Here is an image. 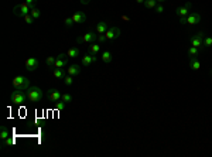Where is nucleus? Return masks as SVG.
<instances>
[{
	"label": "nucleus",
	"mask_w": 212,
	"mask_h": 157,
	"mask_svg": "<svg viewBox=\"0 0 212 157\" xmlns=\"http://www.w3.org/2000/svg\"><path fill=\"white\" fill-rule=\"evenodd\" d=\"M204 38H205V33L204 31H198L197 34H194L191 38H189V43H191V47H195V48H204Z\"/></svg>",
	"instance_id": "423d86ee"
},
{
	"label": "nucleus",
	"mask_w": 212,
	"mask_h": 157,
	"mask_svg": "<svg viewBox=\"0 0 212 157\" xmlns=\"http://www.w3.org/2000/svg\"><path fill=\"white\" fill-rule=\"evenodd\" d=\"M102 61H103L105 64H110V62H112V52L107 51V50L102 52Z\"/></svg>",
	"instance_id": "412c9836"
},
{
	"label": "nucleus",
	"mask_w": 212,
	"mask_h": 157,
	"mask_svg": "<svg viewBox=\"0 0 212 157\" xmlns=\"http://www.w3.org/2000/svg\"><path fill=\"white\" fill-rule=\"evenodd\" d=\"M166 2H167V0H157L158 4H163V3H166Z\"/></svg>",
	"instance_id": "e433bc0d"
},
{
	"label": "nucleus",
	"mask_w": 212,
	"mask_h": 157,
	"mask_svg": "<svg viewBox=\"0 0 212 157\" xmlns=\"http://www.w3.org/2000/svg\"><path fill=\"white\" fill-rule=\"evenodd\" d=\"M188 55L189 57H198V54H199V48H195V47H189L188 48Z\"/></svg>",
	"instance_id": "b1692460"
},
{
	"label": "nucleus",
	"mask_w": 212,
	"mask_h": 157,
	"mask_svg": "<svg viewBox=\"0 0 212 157\" xmlns=\"http://www.w3.org/2000/svg\"><path fill=\"white\" fill-rule=\"evenodd\" d=\"M96 40H98V33L88 31V33H85V34L79 35V37L76 38V43H79V44H92V43H95Z\"/></svg>",
	"instance_id": "20e7f679"
},
{
	"label": "nucleus",
	"mask_w": 212,
	"mask_h": 157,
	"mask_svg": "<svg viewBox=\"0 0 212 157\" xmlns=\"http://www.w3.org/2000/svg\"><path fill=\"white\" fill-rule=\"evenodd\" d=\"M191 7H192V4L189 3V2H187L184 6L178 7L177 12H175V14H177L178 17H187V16L189 14V10H191Z\"/></svg>",
	"instance_id": "9d476101"
},
{
	"label": "nucleus",
	"mask_w": 212,
	"mask_h": 157,
	"mask_svg": "<svg viewBox=\"0 0 212 157\" xmlns=\"http://www.w3.org/2000/svg\"><path fill=\"white\" fill-rule=\"evenodd\" d=\"M30 14L34 17V20H37V19H40V16H41V12H40V9H37V7H31Z\"/></svg>",
	"instance_id": "393cba45"
},
{
	"label": "nucleus",
	"mask_w": 212,
	"mask_h": 157,
	"mask_svg": "<svg viewBox=\"0 0 212 157\" xmlns=\"http://www.w3.org/2000/svg\"><path fill=\"white\" fill-rule=\"evenodd\" d=\"M61 100L62 102H65V103H69V102H72V96H71L69 94H64L61 96Z\"/></svg>",
	"instance_id": "cd10ccee"
},
{
	"label": "nucleus",
	"mask_w": 212,
	"mask_h": 157,
	"mask_svg": "<svg viewBox=\"0 0 212 157\" xmlns=\"http://www.w3.org/2000/svg\"><path fill=\"white\" fill-rule=\"evenodd\" d=\"M96 41H98V43H105V41H107L106 40V35H105V34H98V40H96Z\"/></svg>",
	"instance_id": "473e14b6"
},
{
	"label": "nucleus",
	"mask_w": 212,
	"mask_h": 157,
	"mask_svg": "<svg viewBox=\"0 0 212 157\" xmlns=\"http://www.w3.org/2000/svg\"><path fill=\"white\" fill-rule=\"evenodd\" d=\"M81 3L82 4H88V3H90V0H81Z\"/></svg>",
	"instance_id": "c9c22d12"
},
{
	"label": "nucleus",
	"mask_w": 212,
	"mask_h": 157,
	"mask_svg": "<svg viewBox=\"0 0 212 157\" xmlns=\"http://www.w3.org/2000/svg\"><path fill=\"white\" fill-rule=\"evenodd\" d=\"M64 84H65L67 86H71V85H72V84H73V77H72V75H69V74L65 75V78H64Z\"/></svg>",
	"instance_id": "bb28decb"
},
{
	"label": "nucleus",
	"mask_w": 212,
	"mask_h": 157,
	"mask_svg": "<svg viewBox=\"0 0 212 157\" xmlns=\"http://www.w3.org/2000/svg\"><path fill=\"white\" fill-rule=\"evenodd\" d=\"M24 2L28 4V6H31V7H34V4L37 3V0H24Z\"/></svg>",
	"instance_id": "f704fd0d"
},
{
	"label": "nucleus",
	"mask_w": 212,
	"mask_h": 157,
	"mask_svg": "<svg viewBox=\"0 0 212 157\" xmlns=\"http://www.w3.org/2000/svg\"><path fill=\"white\" fill-rule=\"evenodd\" d=\"M157 0H144V6L147 7V9H155V6H157Z\"/></svg>",
	"instance_id": "4be33fe9"
},
{
	"label": "nucleus",
	"mask_w": 212,
	"mask_h": 157,
	"mask_svg": "<svg viewBox=\"0 0 212 157\" xmlns=\"http://www.w3.org/2000/svg\"><path fill=\"white\" fill-rule=\"evenodd\" d=\"M45 96H47V99L50 100V102H58V100L61 99L62 94L58 91V89H48Z\"/></svg>",
	"instance_id": "6e6552de"
},
{
	"label": "nucleus",
	"mask_w": 212,
	"mask_h": 157,
	"mask_svg": "<svg viewBox=\"0 0 212 157\" xmlns=\"http://www.w3.org/2000/svg\"><path fill=\"white\" fill-rule=\"evenodd\" d=\"M27 98L30 102H34V103L40 102L42 99V91L38 86H30L27 89Z\"/></svg>",
	"instance_id": "7ed1b4c3"
},
{
	"label": "nucleus",
	"mask_w": 212,
	"mask_h": 157,
	"mask_svg": "<svg viewBox=\"0 0 212 157\" xmlns=\"http://www.w3.org/2000/svg\"><path fill=\"white\" fill-rule=\"evenodd\" d=\"M55 60H57V57L55 58H54V57H47V60H45V65H47L50 69H52L54 68V64H55Z\"/></svg>",
	"instance_id": "5701e85b"
},
{
	"label": "nucleus",
	"mask_w": 212,
	"mask_h": 157,
	"mask_svg": "<svg viewBox=\"0 0 212 157\" xmlns=\"http://www.w3.org/2000/svg\"><path fill=\"white\" fill-rule=\"evenodd\" d=\"M107 30H109V24H107V21H101V23L96 26V33H98V34H105Z\"/></svg>",
	"instance_id": "2eb2a0df"
},
{
	"label": "nucleus",
	"mask_w": 212,
	"mask_h": 157,
	"mask_svg": "<svg viewBox=\"0 0 212 157\" xmlns=\"http://www.w3.org/2000/svg\"><path fill=\"white\" fill-rule=\"evenodd\" d=\"M211 75H212V69H211Z\"/></svg>",
	"instance_id": "58836bf2"
},
{
	"label": "nucleus",
	"mask_w": 212,
	"mask_h": 157,
	"mask_svg": "<svg viewBox=\"0 0 212 157\" xmlns=\"http://www.w3.org/2000/svg\"><path fill=\"white\" fill-rule=\"evenodd\" d=\"M99 50H101V43H92L89 46V54L92 55H98Z\"/></svg>",
	"instance_id": "f3484780"
},
{
	"label": "nucleus",
	"mask_w": 212,
	"mask_h": 157,
	"mask_svg": "<svg viewBox=\"0 0 212 157\" xmlns=\"http://www.w3.org/2000/svg\"><path fill=\"white\" fill-rule=\"evenodd\" d=\"M23 20H24V23H25V24H33V23H34V17H33L31 14L24 16V17H23Z\"/></svg>",
	"instance_id": "c85d7f7f"
},
{
	"label": "nucleus",
	"mask_w": 212,
	"mask_h": 157,
	"mask_svg": "<svg viewBox=\"0 0 212 157\" xmlns=\"http://www.w3.org/2000/svg\"><path fill=\"white\" fill-rule=\"evenodd\" d=\"M189 68L194 71H198L201 68V62L197 57H189Z\"/></svg>",
	"instance_id": "dca6fc26"
},
{
	"label": "nucleus",
	"mask_w": 212,
	"mask_h": 157,
	"mask_svg": "<svg viewBox=\"0 0 212 157\" xmlns=\"http://www.w3.org/2000/svg\"><path fill=\"white\" fill-rule=\"evenodd\" d=\"M30 12H31V6H28L25 2H23V3L14 6V9H13L14 16H17V17H21V19L24 17V16L30 14Z\"/></svg>",
	"instance_id": "39448f33"
},
{
	"label": "nucleus",
	"mask_w": 212,
	"mask_h": 157,
	"mask_svg": "<svg viewBox=\"0 0 212 157\" xmlns=\"http://www.w3.org/2000/svg\"><path fill=\"white\" fill-rule=\"evenodd\" d=\"M136 2H137V3H140V4H141V3H144V0H136Z\"/></svg>",
	"instance_id": "4c0bfd02"
},
{
	"label": "nucleus",
	"mask_w": 212,
	"mask_h": 157,
	"mask_svg": "<svg viewBox=\"0 0 212 157\" xmlns=\"http://www.w3.org/2000/svg\"><path fill=\"white\" fill-rule=\"evenodd\" d=\"M95 61H96V55L85 54L84 57H82V65H84V67H89V65H92Z\"/></svg>",
	"instance_id": "4468645a"
},
{
	"label": "nucleus",
	"mask_w": 212,
	"mask_h": 157,
	"mask_svg": "<svg viewBox=\"0 0 212 157\" xmlns=\"http://www.w3.org/2000/svg\"><path fill=\"white\" fill-rule=\"evenodd\" d=\"M201 21V14L197 12L194 13H189L188 16H187V24H191V26H194V24H198Z\"/></svg>",
	"instance_id": "f8f14e48"
},
{
	"label": "nucleus",
	"mask_w": 212,
	"mask_h": 157,
	"mask_svg": "<svg viewBox=\"0 0 212 157\" xmlns=\"http://www.w3.org/2000/svg\"><path fill=\"white\" fill-rule=\"evenodd\" d=\"M38 65H40L38 60H37V58H34V57L27 58V60H25V62H24V68L27 69V71H30V72L35 71V69L38 68Z\"/></svg>",
	"instance_id": "0eeeda50"
},
{
	"label": "nucleus",
	"mask_w": 212,
	"mask_h": 157,
	"mask_svg": "<svg viewBox=\"0 0 212 157\" xmlns=\"http://www.w3.org/2000/svg\"><path fill=\"white\" fill-rule=\"evenodd\" d=\"M0 139H2V140L8 139V130H7V127H6V126H3L2 130H0Z\"/></svg>",
	"instance_id": "a878e982"
},
{
	"label": "nucleus",
	"mask_w": 212,
	"mask_h": 157,
	"mask_svg": "<svg viewBox=\"0 0 212 157\" xmlns=\"http://www.w3.org/2000/svg\"><path fill=\"white\" fill-rule=\"evenodd\" d=\"M67 72L69 75H72V77H76V75L81 72V67L79 65H71L69 68H67Z\"/></svg>",
	"instance_id": "6ab92c4d"
},
{
	"label": "nucleus",
	"mask_w": 212,
	"mask_h": 157,
	"mask_svg": "<svg viewBox=\"0 0 212 157\" xmlns=\"http://www.w3.org/2000/svg\"><path fill=\"white\" fill-rule=\"evenodd\" d=\"M105 35H106L107 41H113V40H116V38L120 37V30H119L117 27H110V29L105 33Z\"/></svg>",
	"instance_id": "1a4fd4ad"
},
{
	"label": "nucleus",
	"mask_w": 212,
	"mask_h": 157,
	"mask_svg": "<svg viewBox=\"0 0 212 157\" xmlns=\"http://www.w3.org/2000/svg\"><path fill=\"white\" fill-rule=\"evenodd\" d=\"M67 55H68V58H76L79 55V50L76 47H71V48H68Z\"/></svg>",
	"instance_id": "aec40b11"
},
{
	"label": "nucleus",
	"mask_w": 212,
	"mask_h": 157,
	"mask_svg": "<svg viewBox=\"0 0 212 157\" xmlns=\"http://www.w3.org/2000/svg\"><path fill=\"white\" fill-rule=\"evenodd\" d=\"M10 100H11L13 105H24V103L28 100V98H27V94H24L23 91L16 89L14 92L10 94Z\"/></svg>",
	"instance_id": "f257e3e1"
},
{
	"label": "nucleus",
	"mask_w": 212,
	"mask_h": 157,
	"mask_svg": "<svg viewBox=\"0 0 212 157\" xmlns=\"http://www.w3.org/2000/svg\"><path fill=\"white\" fill-rule=\"evenodd\" d=\"M64 108H65V102H62V100H61V102L58 100V102L55 103V109H57V111H62Z\"/></svg>",
	"instance_id": "2f4dec72"
},
{
	"label": "nucleus",
	"mask_w": 212,
	"mask_h": 157,
	"mask_svg": "<svg viewBox=\"0 0 212 157\" xmlns=\"http://www.w3.org/2000/svg\"><path fill=\"white\" fill-rule=\"evenodd\" d=\"M52 75L54 78H57V79H64L65 78V71L61 68H54L52 69Z\"/></svg>",
	"instance_id": "a211bd4d"
},
{
	"label": "nucleus",
	"mask_w": 212,
	"mask_h": 157,
	"mask_svg": "<svg viewBox=\"0 0 212 157\" xmlns=\"http://www.w3.org/2000/svg\"><path fill=\"white\" fill-rule=\"evenodd\" d=\"M204 47H212V37H206L205 35V38H204Z\"/></svg>",
	"instance_id": "c756f323"
},
{
	"label": "nucleus",
	"mask_w": 212,
	"mask_h": 157,
	"mask_svg": "<svg viewBox=\"0 0 212 157\" xmlns=\"http://www.w3.org/2000/svg\"><path fill=\"white\" fill-rule=\"evenodd\" d=\"M154 10H155V13H158V14H161V13L164 12V6H163V4H157Z\"/></svg>",
	"instance_id": "72a5a7b5"
},
{
	"label": "nucleus",
	"mask_w": 212,
	"mask_h": 157,
	"mask_svg": "<svg viewBox=\"0 0 212 157\" xmlns=\"http://www.w3.org/2000/svg\"><path fill=\"white\" fill-rule=\"evenodd\" d=\"M13 88L19 89V91L28 89L30 88V81H28V78L23 77V75H17V77H14V79H13Z\"/></svg>",
	"instance_id": "f03ea898"
},
{
	"label": "nucleus",
	"mask_w": 212,
	"mask_h": 157,
	"mask_svg": "<svg viewBox=\"0 0 212 157\" xmlns=\"http://www.w3.org/2000/svg\"><path fill=\"white\" fill-rule=\"evenodd\" d=\"M64 23H65V26H67V27H72L73 24H75V23H73V20H72V17H67Z\"/></svg>",
	"instance_id": "7c9ffc66"
},
{
	"label": "nucleus",
	"mask_w": 212,
	"mask_h": 157,
	"mask_svg": "<svg viewBox=\"0 0 212 157\" xmlns=\"http://www.w3.org/2000/svg\"><path fill=\"white\" fill-rule=\"evenodd\" d=\"M68 55H65V54H59L58 57H57V60H55V64H54V68H61V69H64L65 68V65H67V62H68Z\"/></svg>",
	"instance_id": "9b49d317"
},
{
	"label": "nucleus",
	"mask_w": 212,
	"mask_h": 157,
	"mask_svg": "<svg viewBox=\"0 0 212 157\" xmlns=\"http://www.w3.org/2000/svg\"><path fill=\"white\" fill-rule=\"evenodd\" d=\"M71 17H72L75 24H81V23H85V21H86V14H85L84 12H76V13H73Z\"/></svg>",
	"instance_id": "ddd939ff"
}]
</instances>
